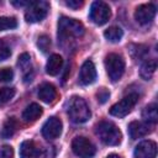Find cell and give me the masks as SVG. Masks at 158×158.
Segmentation results:
<instances>
[{
  "instance_id": "ffe728a7",
  "label": "cell",
  "mask_w": 158,
  "mask_h": 158,
  "mask_svg": "<svg viewBox=\"0 0 158 158\" xmlns=\"http://www.w3.org/2000/svg\"><path fill=\"white\" fill-rule=\"evenodd\" d=\"M142 117L146 123H157L158 121V110H157V105L156 104H151L147 105L143 111H142Z\"/></svg>"
},
{
  "instance_id": "ac0fdd59",
  "label": "cell",
  "mask_w": 158,
  "mask_h": 158,
  "mask_svg": "<svg viewBox=\"0 0 158 158\" xmlns=\"http://www.w3.org/2000/svg\"><path fill=\"white\" fill-rule=\"evenodd\" d=\"M19 67L22 69L23 72V80L25 81H28V80H32V75H30V72L32 73V67H31V57L27 54V53H22L20 57H19V62H17Z\"/></svg>"
},
{
  "instance_id": "8fae6325",
  "label": "cell",
  "mask_w": 158,
  "mask_h": 158,
  "mask_svg": "<svg viewBox=\"0 0 158 158\" xmlns=\"http://www.w3.org/2000/svg\"><path fill=\"white\" fill-rule=\"evenodd\" d=\"M96 79V69L91 60H85L79 70V83L81 85H90Z\"/></svg>"
},
{
  "instance_id": "ba28073f",
  "label": "cell",
  "mask_w": 158,
  "mask_h": 158,
  "mask_svg": "<svg viewBox=\"0 0 158 158\" xmlns=\"http://www.w3.org/2000/svg\"><path fill=\"white\" fill-rule=\"evenodd\" d=\"M72 149L80 158H93L96 152V148L93 144V142L83 136H78L73 139Z\"/></svg>"
},
{
  "instance_id": "8992f818",
  "label": "cell",
  "mask_w": 158,
  "mask_h": 158,
  "mask_svg": "<svg viewBox=\"0 0 158 158\" xmlns=\"http://www.w3.org/2000/svg\"><path fill=\"white\" fill-rule=\"evenodd\" d=\"M48 9L49 4L47 1H31V4L27 6L25 19L27 22H40L47 16Z\"/></svg>"
},
{
  "instance_id": "5bb4252c",
  "label": "cell",
  "mask_w": 158,
  "mask_h": 158,
  "mask_svg": "<svg viewBox=\"0 0 158 158\" xmlns=\"http://www.w3.org/2000/svg\"><path fill=\"white\" fill-rule=\"evenodd\" d=\"M38 98H40L43 102L51 104V102H53V101L56 100V98H57V90H56V88H54L52 84L44 83V84H42V85L40 86V89H38Z\"/></svg>"
},
{
  "instance_id": "4316f807",
  "label": "cell",
  "mask_w": 158,
  "mask_h": 158,
  "mask_svg": "<svg viewBox=\"0 0 158 158\" xmlns=\"http://www.w3.org/2000/svg\"><path fill=\"white\" fill-rule=\"evenodd\" d=\"M10 54H11L10 47L7 46V43L4 40H0V62L7 59L10 57Z\"/></svg>"
},
{
  "instance_id": "44dd1931",
  "label": "cell",
  "mask_w": 158,
  "mask_h": 158,
  "mask_svg": "<svg viewBox=\"0 0 158 158\" xmlns=\"http://www.w3.org/2000/svg\"><path fill=\"white\" fill-rule=\"evenodd\" d=\"M17 126H19L17 120H16L15 117H9V118L5 121L4 126H2V130H1L0 136H1L2 138H10V137H12V136L15 135L16 130H17Z\"/></svg>"
},
{
  "instance_id": "d6a6232c",
  "label": "cell",
  "mask_w": 158,
  "mask_h": 158,
  "mask_svg": "<svg viewBox=\"0 0 158 158\" xmlns=\"http://www.w3.org/2000/svg\"><path fill=\"white\" fill-rule=\"evenodd\" d=\"M107 158H121L120 156H117V154H110Z\"/></svg>"
},
{
  "instance_id": "2e32d148",
  "label": "cell",
  "mask_w": 158,
  "mask_h": 158,
  "mask_svg": "<svg viewBox=\"0 0 158 158\" xmlns=\"http://www.w3.org/2000/svg\"><path fill=\"white\" fill-rule=\"evenodd\" d=\"M21 158H40V149L32 141H23L20 147Z\"/></svg>"
},
{
  "instance_id": "6da1fadb",
  "label": "cell",
  "mask_w": 158,
  "mask_h": 158,
  "mask_svg": "<svg viewBox=\"0 0 158 158\" xmlns=\"http://www.w3.org/2000/svg\"><path fill=\"white\" fill-rule=\"evenodd\" d=\"M95 132L100 141L107 146H117L121 143V131L111 121H100L95 127Z\"/></svg>"
},
{
  "instance_id": "d6986e66",
  "label": "cell",
  "mask_w": 158,
  "mask_h": 158,
  "mask_svg": "<svg viewBox=\"0 0 158 158\" xmlns=\"http://www.w3.org/2000/svg\"><path fill=\"white\" fill-rule=\"evenodd\" d=\"M156 69H157V60L156 59H148L146 60L141 68H139V75L142 79L144 80H149L153 74L156 73Z\"/></svg>"
},
{
  "instance_id": "9a60e30c",
  "label": "cell",
  "mask_w": 158,
  "mask_h": 158,
  "mask_svg": "<svg viewBox=\"0 0 158 158\" xmlns=\"http://www.w3.org/2000/svg\"><path fill=\"white\" fill-rule=\"evenodd\" d=\"M42 112H43V110H42V107L38 105V104H36V102H32V104H30L25 110H23V112H22V118H23V121L25 122H35L37 118H40V116L42 115Z\"/></svg>"
},
{
  "instance_id": "1f68e13d",
  "label": "cell",
  "mask_w": 158,
  "mask_h": 158,
  "mask_svg": "<svg viewBox=\"0 0 158 158\" xmlns=\"http://www.w3.org/2000/svg\"><path fill=\"white\" fill-rule=\"evenodd\" d=\"M12 4L15 6H28L31 1H12Z\"/></svg>"
},
{
  "instance_id": "277c9868",
  "label": "cell",
  "mask_w": 158,
  "mask_h": 158,
  "mask_svg": "<svg viewBox=\"0 0 158 158\" xmlns=\"http://www.w3.org/2000/svg\"><path fill=\"white\" fill-rule=\"evenodd\" d=\"M105 68L111 81H117L125 72V60L120 54L110 53L105 57Z\"/></svg>"
},
{
  "instance_id": "e0dca14e",
  "label": "cell",
  "mask_w": 158,
  "mask_h": 158,
  "mask_svg": "<svg viewBox=\"0 0 158 158\" xmlns=\"http://www.w3.org/2000/svg\"><path fill=\"white\" fill-rule=\"evenodd\" d=\"M63 67V58L59 54H52L46 64V72L49 75H57Z\"/></svg>"
},
{
  "instance_id": "484cf974",
  "label": "cell",
  "mask_w": 158,
  "mask_h": 158,
  "mask_svg": "<svg viewBox=\"0 0 158 158\" xmlns=\"http://www.w3.org/2000/svg\"><path fill=\"white\" fill-rule=\"evenodd\" d=\"M37 46L43 53L48 52V49L51 48V38L47 35H41L37 40Z\"/></svg>"
},
{
  "instance_id": "f546056e",
  "label": "cell",
  "mask_w": 158,
  "mask_h": 158,
  "mask_svg": "<svg viewBox=\"0 0 158 158\" xmlns=\"http://www.w3.org/2000/svg\"><path fill=\"white\" fill-rule=\"evenodd\" d=\"M0 158H14V149L11 146H1L0 147Z\"/></svg>"
},
{
  "instance_id": "3957f363",
  "label": "cell",
  "mask_w": 158,
  "mask_h": 158,
  "mask_svg": "<svg viewBox=\"0 0 158 158\" xmlns=\"http://www.w3.org/2000/svg\"><path fill=\"white\" fill-rule=\"evenodd\" d=\"M84 35V26L80 21L70 17H60L58 21V37L60 40H69Z\"/></svg>"
},
{
  "instance_id": "83f0119b",
  "label": "cell",
  "mask_w": 158,
  "mask_h": 158,
  "mask_svg": "<svg viewBox=\"0 0 158 158\" xmlns=\"http://www.w3.org/2000/svg\"><path fill=\"white\" fill-rule=\"evenodd\" d=\"M14 78V72L11 68H2L0 69V81H4V83H7V81H11Z\"/></svg>"
},
{
  "instance_id": "603a6c76",
  "label": "cell",
  "mask_w": 158,
  "mask_h": 158,
  "mask_svg": "<svg viewBox=\"0 0 158 158\" xmlns=\"http://www.w3.org/2000/svg\"><path fill=\"white\" fill-rule=\"evenodd\" d=\"M17 26V20L10 16H1L0 17V31L12 30Z\"/></svg>"
},
{
  "instance_id": "52a82bcc",
  "label": "cell",
  "mask_w": 158,
  "mask_h": 158,
  "mask_svg": "<svg viewBox=\"0 0 158 158\" xmlns=\"http://www.w3.org/2000/svg\"><path fill=\"white\" fill-rule=\"evenodd\" d=\"M111 16V11H110V7L106 2L104 1H94L91 4V7H90V12H89V17L90 20L101 26V25H105Z\"/></svg>"
},
{
  "instance_id": "9c48e42d",
  "label": "cell",
  "mask_w": 158,
  "mask_h": 158,
  "mask_svg": "<svg viewBox=\"0 0 158 158\" xmlns=\"http://www.w3.org/2000/svg\"><path fill=\"white\" fill-rule=\"evenodd\" d=\"M62 121L58 117H49L42 126V135L47 139H56L62 133Z\"/></svg>"
},
{
  "instance_id": "5b68a950",
  "label": "cell",
  "mask_w": 158,
  "mask_h": 158,
  "mask_svg": "<svg viewBox=\"0 0 158 158\" xmlns=\"http://www.w3.org/2000/svg\"><path fill=\"white\" fill-rule=\"evenodd\" d=\"M137 101H138V95L136 93L128 94L125 98H122L118 102H116L111 106L110 114L115 117H125L127 114H130L132 111V109L135 107Z\"/></svg>"
},
{
  "instance_id": "7402d4cb",
  "label": "cell",
  "mask_w": 158,
  "mask_h": 158,
  "mask_svg": "<svg viewBox=\"0 0 158 158\" xmlns=\"http://www.w3.org/2000/svg\"><path fill=\"white\" fill-rule=\"evenodd\" d=\"M104 36L105 38L109 41V42H112V43H116V42H120L122 36H123V31L121 27L118 26H111L109 27L107 30H105L104 32Z\"/></svg>"
},
{
  "instance_id": "4dcf8cb0",
  "label": "cell",
  "mask_w": 158,
  "mask_h": 158,
  "mask_svg": "<svg viewBox=\"0 0 158 158\" xmlns=\"http://www.w3.org/2000/svg\"><path fill=\"white\" fill-rule=\"evenodd\" d=\"M65 5L75 10V9H79L83 5V1H79V0H69V1H65Z\"/></svg>"
},
{
  "instance_id": "4fadbf2b",
  "label": "cell",
  "mask_w": 158,
  "mask_h": 158,
  "mask_svg": "<svg viewBox=\"0 0 158 158\" xmlns=\"http://www.w3.org/2000/svg\"><path fill=\"white\" fill-rule=\"evenodd\" d=\"M128 135L132 139H137V138H141L146 135H148L152 130L149 127L148 123L146 122H141V121H132L130 125H128Z\"/></svg>"
},
{
  "instance_id": "f1b7e54d",
  "label": "cell",
  "mask_w": 158,
  "mask_h": 158,
  "mask_svg": "<svg viewBox=\"0 0 158 158\" xmlns=\"http://www.w3.org/2000/svg\"><path fill=\"white\" fill-rule=\"evenodd\" d=\"M96 98H98V101L100 104H105L107 101V99L110 98V93H109V90L106 88H101L96 93Z\"/></svg>"
},
{
  "instance_id": "7a4b0ae2",
  "label": "cell",
  "mask_w": 158,
  "mask_h": 158,
  "mask_svg": "<svg viewBox=\"0 0 158 158\" xmlns=\"http://www.w3.org/2000/svg\"><path fill=\"white\" fill-rule=\"evenodd\" d=\"M68 115L74 123H84L90 118L91 112L83 98L73 96L68 104Z\"/></svg>"
},
{
  "instance_id": "d4e9b609",
  "label": "cell",
  "mask_w": 158,
  "mask_h": 158,
  "mask_svg": "<svg viewBox=\"0 0 158 158\" xmlns=\"http://www.w3.org/2000/svg\"><path fill=\"white\" fill-rule=\"evenodd\" d=\"M15 95V89L14 88H0V104H5L10 101Z\"/></svg>"
},
{
  "instance_id": "cb8c5ba5",
  "label": "cell",
  "mask_w": 158,
  "mask_h": 158,
  "mask_svg": "<svg viewBox=\"0 0 158 158\" xmlns=\"http://www.w3.org/2000/svg\"><path fill=\"white\" fill-rule=\"evenodd\" d=\"M130 48H131L130 51H131V56L133 59H141L147 53V48L142 44H132Z\"/></svg>"
},
{
  "instance_id": "7c38bea8",
  "label": "cell",
  "mask_w": 158,
  "mask_h": 158,
  "mask_svg": "<svg viewBox=\"0 0 158 158\" xmlns=\"http://www.w3.org/2000/svg\"><path fill=\"white\" fill-rule=\"evenodd\" d=\"M157 156V144L153 141H142L135 148L136 158H156Z\"/></svg>"
},
{
  "instance_id": "30bf717a",
  "label": "cell",
  "mask_w": 158,
  "mask_h": 158,
  "mask_svg": "<svg viewBox=\"0 0 158 158\" xmlns=\"http://www.w3.org/2000/svg\"><path fill=\"white\" fill-rule=\"evenodd\" d=\"M156 12H157V10H156V6L153 4H143V5H139L136 9L135 19L138 23L147 25L154 19Z\"/></svg>"
}]
</instances>
